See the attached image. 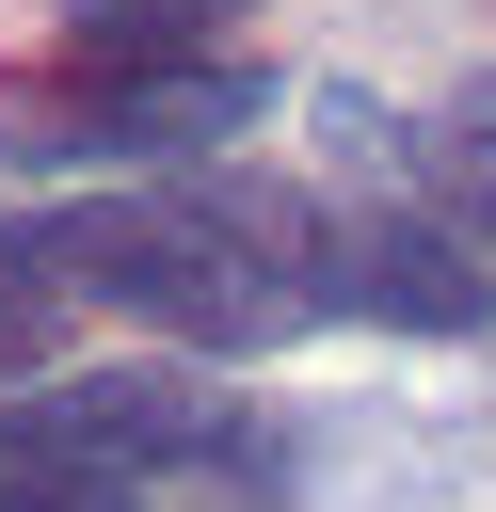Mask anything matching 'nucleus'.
Instances as JSON below:
<instances>
[{"label":"nucleus","mask_w":496,"mask_h":512,"mask_svg":"<svg viewBox=\"0 0 496 512\" xmlns=\"http://www.w3.org/2000/svg\"><path fill=\"white\" fill-rule=\"evenodd\" d=\"M16 256H48L64 304L160 320L176 352H272L288 320H320V208L240 192V176H128V192L32 224Z\"/></svg>","instance_id":"1"},{"label":"nucleus","mask_w":496,"mask_h":512,"mask_svg":"<svg viewBox=\"0 0 496 512\" xmlns=\"http://www.w3.org/2000/svg\"><path fill=\"white\" fill-rule=\"evenodd\" d=\"M176 464H240L224 384H176V368H32L0 400V512H128Z\"/></svg>","instance_id":"2"},{"label":"nucleus","mask_w":496,"mask_h":512,"mask_svg":"<svg viewBox=\"0 0 496 512\" xmlns=\"http://www.w3.org/2000/svg\"><path fill=\"white\" fill-rule=\"evenodd\" d=\"M256 112H272V64L144 48V64H96V80H64V96H16V112H0V160H32V176H64V160L176 176V160H208V144L256 128Z\"/></svg>","instance_id":"3"},{"label":"nucleus","mask_w":496,"mask_h":512,"mask_svg":"<svg viewBox=\"0 0 496 512\" xmlns=\"http://www.w3.org/2000/svg\"><path fill=\"white\" fill-rule=\"evenodd\" d=\"M320 304L400 320V336H480L496 320V256L448 208H320Z\"/></svg>","instance_id":"4"},{"label":"nucleus","mask_w":496,"mask_h":512,"mask_svg":"<svg viewBox=\"0 0 496 512\" xmlns=\"http://www.w3.org/2000/svg\"><path fill=\"white\" fill-rule=\"evenodd\" d=\"M240 0H64V48L80 64H144V48H192V32H224Z\"/></svg>","instance_id":"5"},{"label":"nucleus","mask_w":496,"mask_h":512,"mask_svg":"<svg viewBox=\"0 0 496 512\" xmlns=\"http://www.w3.org/2000/svg\"><path fill=\"white\" fill-rule=\"evenodd\" d=\"M432 208H448V224H464V240L496 256V96L432 128Z\"/></svg>","instance_id":"6"},{"label":"nucleus","mask_w":496,"mask_h":512,"mask_svg":"<svg viewBox=\"0 0 496 512\" xmlns=\"http://www.w3.org/2000/svg\"><path fill=\"white\" fill-rule=\"evenodd\" d=\"M48 336H64V288L0 240V384H32V368H48Z\"/></svg>","instance_id":"7"}]
</instances>
